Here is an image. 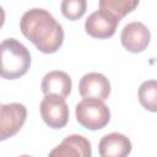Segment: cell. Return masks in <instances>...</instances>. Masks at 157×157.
Returning a JSON list of instances; mask_svg holds the SVG:
<instances>
[{
    "label": "cell",
    "mask_w": 157,
    "mask_h": 157,
    "mask_svg": "<svg viewBox=\"0 0 157 157\" xmlns=\"http://www.w3.org/2000/svg\"><path fill=\"white\" fill-rule=\"evenodd\" d=\"M20 28L22 34L45 54L55 53L64 42L61 25L44 9L26 11L21 17Z\"/></svg>",
    "instance_id": "6da1fadb"
},
{
    "label": "cell",
    "mask_w": 157,
    "mask_h": 157,
    "mask_svg": "<svg viewBox=\"0 0 157 157\" xmlns=\"http://www.w3.org/2000/svg\"><path fill=\"white\" fill-rule=\"evenodd\" d=\"M1 76L6 80H15L23 76L31 65L28 49L15 38H7L0 45Z\"/></svg>",
    "instance_id": "7a4b0ae2"
},
{
    "label": "cell",
    "mask_w": 157,
    "mask_h": 157,
    "mask_svg": "<svg viewBox=\"0 0 157 157\" xmlns=\"http://www.w3.org/2000/svg\"><path fill=\"white\" fill-rule=\"evenodd\" d=\"M76 120L88 130H99L110 120L109 108L103 101L94 98H83L75 108Z\"/></svg>",
    "instance_id": "3957f363"
},
{
    "label": "cell",
    "mask_w": 157,
    "mask_h": 157,
    "mask_svg": "<svg viewBox=\"0 0 157 157\" xmlns=\"http://www.w3.org/2000/svg\"><path fill=\"white\" fill-rule=\"evenodd\" d=\"M40 115L45 124L53 129H61L69 121V108L65 98L56 94L45 96L39 105Z\"/></svg>",
    "instance_id": "277c9868"
},
{
    "label": "cell",
    "mask_w": 157,
    "mask_h": 157,
    "mask_svg": "<svg viewBox=\"0 0 157 157\" xmlns=\"http://www.w3.org/2000/svg\"><path fill=\"white\" fill-rule=\"evenodd\" d=\"M27 118V108L21 103L0 105V140L4 141L16 135Z\"/></svg>",
    "instance_id": "5b68a950"
},
{
    "label": "cell",
    "mask_w": 157,
    "mask_h": 157,
    "mask_svg": "<svg viewBox=\"0 0 157 157\" xmlns=\"http://www.w3.org/2000/svg\"><path fill=\"white\" fill-rule=\"evenodd\" d=\"M119 22L120 21L109 11L99 9L87 17L85 22V29L87 34H90L93 38H109L115 33Z\"/></svg>",
    "instance_id": "8992f818"
},
{
    "label": "cell",
    "mask_w": 157,
    "mask_h": 157,
    "mask_svg": "<svg viewBox=\"0 0 157 157\" xmlns=\"http://www.w3.org/2000/svg\"><path fill=\"white\" fill-rule=\"evenodd\" d=\"M123 47L131 53H141L144 52L151 39V34L148 28L142 22H130L128 23L120 34Z\"/></svg>",
    "instance_id": "52a82bcc"
},
{
    "label": "cell",
    "mask_w": 157,
    "mask_h": 157,
    "mask_svg": "<svg viewBox=\"0 0 157 157\" xmlns=\"http://www.w3.org/2000/svg\"><path fill=\"white\" fill-rule=\"evenodd\" d=\"M48 157H92L91 142L82 135H69L49 152Z\"/></svg>",
    "instance_id": "ba28073f"
},
{
    "label": "cell",
    "mask_w": 157,
    "mask_h": 157,
    "mask_svg": "<svg viewBox=\"0 0 157 157\" xmlns=\"http://www.w3.org/2000/svg\"><path fill=\"white\" fill-rule=\"evenodd\" d=\"M78 92L83 98L105 101L110 94V83L108 78L102 74L88 72L81 77L78 83Z\"/></svg>",
    "instance_id": "9c48e42d"
},
{
    "label": "cell",
    "mask_w": 157,
    "mask_h": 157,
    "mask_svg": "<svg viewBox=\"0 0 157 157\" xmlns=\"http://www.w3.org/2000/svg\"><path fill=\"white\" fill-rule=\"evenodd\" d=\"M131 141L120 132L104 135L98 145L101 157H128L131 152Z\"/></svg>",
    "instance_id": "30bf717a"
},
{
    "label": "cell",
    "mask_w": 157,
    "mask_h": 157,
    "mask_svg": "<svg viewBox=\"0 0 157 157\" xmlns=\"http://www.w3.org/2000/svg\"><path fill=\"white\" fill-rule=\"evenodd\" d=\"M40 87H42V92L45 96L56 94L63 98H66L71 92L72 82H71V77L66 72L54 70L45 74V76L42 80Z\"/></svg>",
    "instance_id": "8fae6325"
},
{
    "label": "cell",
    "mask_w": 157,
    "mask_h": 157,
    "mask_svg": "<svg viewBox=\"0 0 157 157\" xmlns=\"http://www.w3.org/2000/svg\"><path fill=\"white\" fill-rule=\"evenodd\" d=\"M140 104L153 113H157V80H147L139 87Z\"/></svg>",
    "instance_id": "7c38bea8"
},
{
    "label": "cell",
    "mask_w": 157,
    "mask_h": 157,
    "mask_svg": "<svg viewBox=\"0 0 157 157\" xmlns=\"http://www.w3.org/2000/svg\"><path fill=\"white\" fill-rule=\"evenodd\" d=\"M99 9H104L114 15L119 21L129 12H131L137 5V0H101Z\"/></svg>",
    "instance_id": "4fadbf2b"
},
{
    "label": "cell",
    "mask_w": 157,
    "mask_h": 157,
    "mask_svg": "<svg viewBox=\"0 0 157 157\" xmlns=\"http://www.w3.org/2000/svg\"><path fill=\"white\" fill-rule=\"evenodd\" d=\"M86 6L87 2L85 0H64L60 5L63 15L71 21L82 17L86 12Z\"/></svg>",
    "instance_id": "5bb4252c"
},
{
    "label": "cell",
    "mask_w": 157,
    "mask_h": 157,
    "mask_svg": "<svg viewBox=\"0 0 157 157\" xmlns=\"http://www.w3.org/2000/svg\"><path fill=\"white\" fill-rule=\"evenodd\" d=\"M20 157H31V156H27V155H23V156H20Z\"/></svg>",
    "instance_id": "9a60e30c"
}]
</instances>
